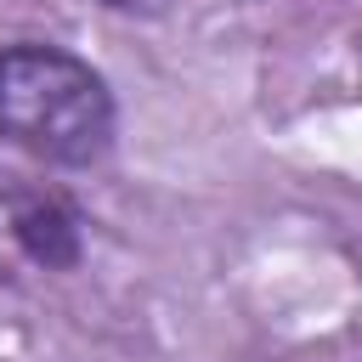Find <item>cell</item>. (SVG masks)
<instances>
[{"label": "cell", "mask_w": 362, "mask_h": 362, "mask_svg": "<svg viewBox=\"0 0 362 362\" xmlns=\"http://www.w3.org/2000/svg\"><path fill=\"white\" fill-rule=\"evenodd\" d=\"M102 11H113V17H164L175 0H96Z\"/></svg>", "instance_id": "obj_3"}, {"label": "cell", "mask_w": 362, "mask_h": 362, "mask_svg": "<svg viewBox=\"0 0 362 362\" xmlns=\"http://www.w3.org/2000/svg\"><path fill=\"white\" fill-rule=\"evenodd\" d=\"M0 141L45 170H96L119 141L107 74L68 45H0Z\"/></svg>", "instance_id": "obj_1"}, {"label": "cell", "mask_w": 362, "mask_h": 362, "mask_svg": "<svg viewBox=\"0 0 362 362\" xmlns=\"http://www.w3.org/2000/svg\"><path fill=\"white\" fill-rule=\"evenodd\" d=\"M11 238L17 249L45 266V272H74L79 266V249H85V232H79V215L62 204V198H17L11 204Z\"/></svg>", "instance_id": "obj_2"}]
</instances>
